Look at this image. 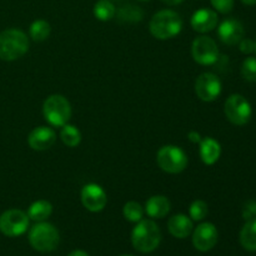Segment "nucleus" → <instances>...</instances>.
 Instances as JSON below:
<instances>
[{
    "instance_id": "1",
    "label": "nucleus",
    "mask_w": 256,
    "mask_h": 256,
    "mask_svg": "<svg viewBox=\"0 0 256 256\" xmlns=\"http://www.w3.org/2000/svg\"><path fill=\"white\" fill-rule=\"evenodd\" d=\"M182 19L176 12L170 9L160 10L152 15L149 22V30L159 40L172 39L182 30Z\"/></svg>"
},
{
    "instance_id": "2",
    "label": "nucleus",
    "mask_w": 256,
    "mask_h": 256,
    "mask_svg": "<svg viewBox=\"0 0 256 256\" xmlns=\"http://www.w3.org/2000/svg\"><path fill=\"white\" fill-rule=\"evenodd\" d=\"M29 50V38L20 29H6L0 32V60L14 62Z\"/></svg>"
},
{
    "instance_id": "3",
    "label": "nucleus",
    "mask_w": 256,
    "mask_h": 256,
    "mask_svg": "<svg viewBox=\"0 0 256 256\" xmlns=\"http://www.w3.org/2000/svg\"><path fill=\"white\" fill-rule=\"evenodd\" d=\"M162 242V232L156 222L150 219H142L136 222L132 232V242L140 252H152Z\"/></svg>"
},
{
    "instance_id": "4",
    "label": "nucleus",
    "mask_w": 256,
    "mask_h": 256,
    "mask_svg": "<svg viewBox=\"0 0 256 256\" xmlns=\"http://www.w3.org/2000/svg\"><path fill=\"white\" fill-rule=\"evenodd\" d=\"M42 115L48 124L54 128H62L72 118V105L69 100L60 94H52L42 104Z\"/></svg>"
},
{
    "instance_id": "5",
    "label": "nucleus",
    "mask_w": 256,
    "mask_h": 256,
    "mask_svg": "<svg viewBox=\"0 0 256 256\" xmlns=\"http://www.w3.org/2000/svg\"><path fill=\"white\" fill-rule=\"evenodd\" d=\"M59 242V232L50 222H36L29 232V242L36 252H52L58 248Z\"/></svg>"
},
{
    "instance_id": "6",
    "label": "nucleus",
    "mask_w": 256,
    "mask_h": 256,
    "mask_svg": "<svg viewBox=\"0 0 256 256\" xmlns=\"http://www.w3.org/2000/svg\"><path fill=\"white\" fill-rule=\"evenodd\" d=\"M156 162L168 174H180L188 166V155L176 145H164L156 152Z\"/></svg>"
},
{
    "instance_id": "7",
    "label": "nucleus",
    "mask_w": 256,
    "mask_h": 256,
    "mask_svg": "<svg viewBox=\"0 0 256 256\" xmlns=\"http://www.w3.org/2000/svg\"><path fill=\"white\" fill-rule=\"evenodd\" d=\"M224 112L232 124L242 126L252 119V109L246 98L240 94H232L225 100Z\"/></svg>"
},
{
    "instance_id": "8",
    "label": "nucleus",
    "mask_w": 256,
    "mask_h": 256,
    "mask_svg": "<svg viewBox=\"0 0 256 256\" xmlns=\"http://www.w3.org/2000/svg\"><path fill=\"white\" fill-rule=\"evenodd\" d=\"M219 48L215 40L208 35L195 38L192 44V56L195 62L204 66L214 65L219 60Z\"/></svg>"
},
{
    "instance_id": "9",
    "label": "nucleus",
    "mask_w": 256,
    "mask_h": 256,
    "mask_svg": "<svg viewBox=\"0 0 256 256\" xmlns=\"http://www.w3.org/2000/svg\"><path fill=\"white\" fill-rule=\"evenodd\" d=\"M29 216L20 209H10L0 215V232L9 238L24 234L29 228Z\"/></svg>"
},
{
    "instance_id": "10",
    "label": "nucleus",
    "mask_w": 256,
    "mask_h": 256,
    "mask_svg": "<svg viewBox=\"0 0 256 256\" xmlns=\"http://www.w3.org/2000/svg\"><path fill=\"white\" fill-rule=\"evenodd\" d=\"M195 94L202 102H212L220 96L222 92V80L212 72H202L195 80Z\"/></svg>"
},
{
    "instance_id": "11",
    "label": "nucleus",
    "mask_w": 256,
    "mask_h": 256,
    "mask_svg": "<svg viewBox=\"0 0 256 256\" xmlns=\"http://www.w3.org/2000/svg\"><path fill=\"white\" fill-rule=\"evenodd\" d=\"M82 204L86 210L92 212H99L105 209L108 204V195L100 185L90 182L82 186L80 192Z\"/></svg>"
},
{
    "instance_id": "12",
    "label": "nucleus",
    "mask_w": 256,
    "mask_h": 256,
    "mask_svg": "<svg viewBox=\"0 0 256 256\" xmlns=\"http://www.w3.org/2000/svg\"><path fill=\"white\" fill-rule=\"evenodd\" d=\"M219 239V232L216 226L212 222H202L192 230V244L195 249L202 252L212 250L216 245Z\"/></svg>"
},
{
    "instance_id": "13",
    "label": "nucleus",
    "mask_w": 256,
    "mask_h": 256,
    "mask_svg": "<svg viewBox=\"0 0 256 256\" xmlns=\"http://www.w3.org/2000/svg\"><path fill=\"white\" fill-rule=\"evenodd\" d=\"M244 34L245 30L242 22L232 18L225 19L218 26V36H219L220 42L229 46L239 44L240 40L244 38Z\"/></svg>"
},
{
    "instance_id": "14",
    "label": "nucleus",
    "mask_w": 256,
    "mask_h": 256,
    "mask_svg": "<svg viewBox=\"0 0 256 256\" xmlns=\"http://www.w3.org/2000/svg\"><path fill=\"white\" fill-rule=\"evenodd\" d=\"M56 142V132L50 126H38L28 136V144L35 152H45Z\"/></svg>"
},
{
    "instance_id": "15",
    "label": "nucleus",
    "mask_w": 256,
    "mask_h": 256,
    "mask_svg": "<svg viewBox=\"0 0 256 256\" xmlns=\"http://www.w3.org/2000/svg\"><path fill=\"white\" fill-rule=\"evenodd\" d=\"M218 22H219V18H218L216 12L208 9V8H202V9L196 10L190 19V25H192V30L200 32V34L212 32L218 26Z\"/></svg>"
},
{
    "instance_id": "16",
    "label": "nucleus",
    "mask_w": 256,
    "mask_h": 256,
    "mask_svg": "<svg viewBox=\"0 0 256 256\" xmlns=\"http://www.w3.org/2000/svg\"><path fill=\"white\" fill-rule=\"evenodd\" d=\"M199 155L202 162L208 166L214 165L222 155V145L214 138L206 136L199 142Z\"/></svg>"
},
{
    "instance_id": "17",
    "label": "nucleus",
    "mask_w": 256,
    "mask_h": 256,
    "mask_svg": "<svg viewBox=\"0 0 256 256\" xmlns=\"http://www.w3.org/2000/svg\"><path fill=\"white\" fill-rule=\"evenodd\" d=\"M168 230L170 234L178 239H185L194 230L192 220L185 214L172 215L168 222Z\"/></svg>"
},
{
    "instance_id": "18",
    "label": "nucleus",
    "mask_w": 256,
    "mask_h": 256,
    "mask_svg": "<svg viewBox=\"0 0 256 256\" xmlns=\"http://www.w3.org/2000/svg\"><path fill=\"white\" fill-rule=\"evenodd\" d=\"M172 209V202L164 195H154L149 198L145 204L144 212H146L148 216L152 219H162L166 216Z\"/></svg>"
},
{
    "instance_id": "19",
    "label": "nucleus",
    "mask_w": 256,
    "mask_h": 256,
    "mask_svg": "<svg viewBox=\"0 0 256 256\" xmlns=\"http://www.w3.org/2000/svg\"><path fill=\"white\" fill-rule=\"evenodd\" d=\"M28 216L35 222H45L52 214V205L48 200H36L28 209Z\"/></svg>"
},
{
    "instance_id": "20",
    "label": "nucleus",
    "mask_w": 256,
    "mask_h": 256,
    "mask_svg": "<svg viewBox=\"0 0 256 256\" xmlns=\"http://www.w3.org/2000/svg\"><path fill=\"white\" fill-rule=\"evenodd\" d=\"M118 20L120 22H125V24H135V22H142L144 18V12L142 8L138 5L132 4H125L118 9L116 14Z\"/></svg>"
},
{
    "instance_id": "21",
    "label": "nucleus",
    "mask_w": 256,
    "mask_h": 256,
    "mask_svg": "<svg viewBox=\"0 0 256 256\" xmlns=\"http://www.w3.org/2000/svg\"><path fill=\"white\" fill-rule=\"evenodd\" d=\"M240 244L249 252H256V218L248 220L240 232Z\"/></svg>"
},
{
    "instance_id": "22",
    "label": "nucleus",
    "mask_w": 256,
    "mask_h": 256,
    "mask_svg": "<svg viewBox=\"0 0 256 256\" xmlns=\"http://www.w3.org/2000/svg\"><path fill=\"white\" fill-rule=\"evenodd\" d=\"M60 139L68 148H76L82 142V132L75 125L65 124L60 130Z\"/></svg>"
},
{
    "instance_id": "23",
    "label": "nucleus",
    "mask_w": 256,
    "mask_h": 256,
    "mask_svg": "<svg viewBox=\"0 0 256 256\" xmlns=\"http://www.w3.org/2000/svg\"><path fill=\"white\" fill-rule=\"evenodd\" d=\"M50 32H52V28L46 20L38 19L32 22L29 28V36L32 38L34 42H44L49 38Z\"/></svg>"
},
{
    "instance_id": "24",
    "label": "nucleus",
    "mask_w": 256,
    "mask_h": 256,
    "mask_svg": "<svg viewBox=\"0 0 256 256\" xmlns=\"http://www.w3.org/2000/svg\"><path fill=\"white\" fill-rule=\"evenodd\" d=\"M116 14V8L109 0H99L94 5V16L100 22H109Z\"/></svg>"
},
{
    "instance_id": "25",
    "label": "nucleus",
    "mask_w": 256,
    "mask_h": 256,
    "mask_svg": "<svg viewBox=\"0 0 256 256\" xmlns=\"http://www.w3.org/2000/svg\"><path fill=\"white\" fill-rule=\"evenodd\" d=\"M144 208L138 202H128L122 208V215L130 222H138L144 216Z\"/></svg>"
},
{
    "instance_id": "26",
    "label": "nucleus",
    "mask_w": 256,
    "mask_h": 256,
    "mask_svg": "<svg viewBox=\"0 0 256 256\" xmlns=\"http://www.w3.org/2000/svg\"><path fill=\"white\" fill-rule=\"evenodd\" d=\"M209 214V206L204 200H194L189 208V218L192 222H202Z\"/></svg>"
},
{
    "instance_id": "27",
    "label": "nucleus",
    "mask_w": 256,
    "mask_h": 256,
    "mask_svg": "<svg viewBox=\"0 0 256 256\" xmlns=\"http://www.w3.org/2000/svg\"><path fill=\"white\" fill-rule=\"evenodd\" d=\"M242 76L249 82H256V58H246L242 62Z\"/></svg>"
},
{
    "instance_id": "28",
    "label": "nucleus",
    "mask_w": 256,
    "mask_h": 256,
    "mask_svg": "<svg viewBox=\"0 0 256 256\" xmlns=\"http://www.w3.org/2000/svg\"><path fill=\"white\" fill-rule=\"evenodd\" d=\"M210 2L212 8L222 14H229L234 8V0H210Z\"/></svg>"
},
{
    "instance_id": "29",
    "label": "nucleus",
    "mask_w": 256,
    "mask_h": 256,
    "mask_svg": "<svg viewBox=\"0 0 256 256\" xmlns=\"http://www.w3.org/2000/svg\"><path fill=\"white\" fill-rule=\"evenodd\" d=\"M242 218L245 220H252L256 218V200H249L242 208Z\"/></svg>"
},
{
    "instance_id": "30",
    "label": "nucleus",
    "mask_w": 256,
    "mask_h": 256,
    "mask_svg": "<svg viewBox=\"0 0 256 256\" xmlns=\"http://www.w3.org/2000/svg\"><path fill=\"white\" fill-rule=\"evenodd\" d=\"M239 49L244 54H252V52H255V42H252V39H244L242 38L239 42Z\"/></svg>"
},
{
    "instance_id": "31",
    "label": "nucleus",
    "mask_w": 256,
    "mask_h": 256,
    "mask_svg": "<svg viewBox=\"0 0 256 256\" xmlns=\"http://www.w3.org/2000/svg\"><path fill=\"white\" fill-rule=\"evenodd\" d=\"M188 139H189L190 142H192V144H199L200 142H202V135H200V132H198L196 130H192V132H188Z\"/></svg>"
},
{
    "instance_id": "32",
    "label": "nucleus",
    "mask_w": 256,
    "mask_h": 256,
    "mask_svg": "<svg viewBox=\"0 0 256 256\" xmlns=\"http://www.w3.org/2000/svg\"><path fill=\"white\" fill-rule=\"evenodd\" d=\"M162 2H165L166 5H170V6H174V5H179L182 4L184 0H162Z\"/></svg>"
},
{
    "instance_id": "33",
    "label": "nucleus",
    "mask_w": 256,
    "mask_h": 256,
    "mask_svg": "<svg viewBox=\"0 0 256 256\" xmlns=\"http://www.w3.org/2000/svg\"><path fill=\"white\" fill-rule=\"evenodd\" d=\"M68 256H89L88 252H85L84 250H74L72 252H70Z\"/></svg>"
},
{
    "instance_id": "34",
    "label": "nucleus",
    "mask_w": 256,
    "mask_h": 256,
    "mask_svg": "<svg viewBox=\"0 0 256 256\" xmlns=\"http://www.w3.org/2000/svg\"><path fill=\"white\" fill-rule=\"evenodd\" d=\"M245 5H256V0H242Z\"/></svg>"
},
{
    "instance_id": "35",
    "label": "nucleus",
    "mask_w": 256,
    "mask_h": 256,
    "mask_svg": "<svg viewBox=\"0 0 256 256\" xmlns=\"http://www.w3.org/2000/svg\"><path fill=\"white\" fill-rule=\"evenodd\" d=\"M139 2H148V0H139Z\"/></svg>"
},
{
    "instance_id": "36",
    "label": "nucleus",
    "mask_w": 256,
    "mask_h": 256,
    "mask_svg": "<svg viewBox=\"0 0 256 256\" xmlns=\"http://www.w3.org/2000/svg\"><path fill=\"white\" fill-rule=\"evenodd\" d=\"M255 52H256V42H255Z\"/></svg>"
},
{
    "instance_id": "37",
    "label": "nucleus",
    "mask_w": 256,
    "mask_h": 256,
    "mask_svg": "<svg viewBox=\"0 0 256 256\" xmlns=\"http://www.w3.org/2000/svg\"><path fill=\"white\" fill-rule=\"evenodd\" d=\"M122 256H132V255H122Z\"/></svg>"
}]
</instances>
